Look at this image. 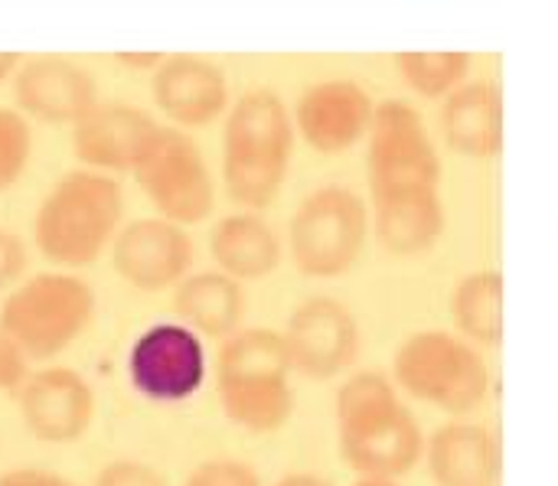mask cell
<instances>
[{"mask_svg":"<svg viewBox=\"0 0 558 486\" xmlns=\"http://www.w3.org/2000/svg\"><path fill=\"white\" fill-rule=\"evenodd\" d=\"M366 183L376 239L396 255H418L445 232L441 157L425 114L405 98H383L366 134Z\"/></svg>","mask_w":558,"mask_h":486,"instance_id":"6da1fadb","label":"cell"},{"mask_svg":"<svg viewBox=\"0 0 558 486\" xmlns=\"http://www.w3.org/2000/svg\"><path fill=\"white\" fill-rule=\"evenodd\" d=\"M337 441L360 477L399 481L425 458V435L399 386L360 369L337 389Z\"/></svg>","mask_w":558,"mask_h":486,"instance_id":"7a4b0ae2","label":"cell"},{"mask_svg":"<svg viewBox=\"0 0 558 486\" xmlns=\"http://www.w3.org/2000/svg\"><path fill=\"white\" fill-rule=\"evenodd\" d=\"M294 134V114L275 88H248L229 105L222 121V186L239 209L262 212L281 193Z\"/></svg>","mask_w":558,"mask_h":486,"instance_id":"3957f363","label":"cell"},{"mask_svg":"<svg viewBox=\"0 0 558 486\" xmlns=\"http://www.w3.org/2000/svg\"><path fill=\"white\" fill-rule=\"evenodd\" d=\"M124 226V190L118 177L75 167L39 199L33 216L36 248L59 268H85Z\"/></svg>","mask_w":558,"mask_h":486,"instance_id":"277c9868","label":"cell"},{"mask_svg":"<svg viewBox=\"0 0 558 486\" xmlns=\"http://www.w3.org/2000/svg\"><path fill=\"white\" fill-rule=\"evenodd\" d=\"M291 356L281 330L242 327L222 340L216 356V389L226 418L252 435H271L294 412Z\"/></svg>","mask_w":558,"mask_h":486,"instance_id":"5b68a950","label":"cell"},{"mask_svg":"<svg viewBox=\"0 0 558 486\" xmlns=\"http://www.w3.org/2000/svg\"><path fill=\"white\" fill-rule=\"evenodd\" d=\"M95 291L69 268H49L13 284L0 304V327L33 363H52L95 317Z\"/></svg>","mask_w":558,"mask_h":486,"instance_id":"8992f818","label":"cell"},{"mask_svg":"<svg viewBox=\"0 0 558 486\" xmlns=\"http://www.w3.org/2000/svg\"><path fill=\"white\" fill-rule=\"evenodd\" d=\"M392 382L418 402L451 418H464L484 405L490 369L471 340L454 330H418L405 337L392 356Z\"/></svg>","mask_w":558,"mask_h":486,"instance_id":"52a82bcc","label":"cell"},{"mask_svg":"<svg viewBox=\"0 0 558 486\" xmlns=\"http://www.w3.org/2000/svg\"><path fill=\"white\" fill-rule=\"evenodd\" d=\"M369 229L373 216L366 199L343 183H324L294 209L288 222V248L304 275L337 278L360 262Z\"/></svg>","mask_w":558,"mask_h":486,"instance_id":"ba28073f","label":"cell"},{"mask_svg":"<svg viewBox=\"0 0 558 486\" xmlns=\"http://www.w3.org/2000/svg\"><path fill=\"white\" fill-rule=\"evenodd\" d=\"M131 177L150 199L154 212L170 222H203L216 206V180L206 154L196 137L177 124H157Z\"/></svg>","mask_w":558,"mask_h":486,"instance_id":"9c48e42d","label":"cell"},{"mask_svg":"<svg viewBox=\"0 0 558 486\" xmlns=\"http://www.w3.org/2000/svg\"><path fill=\"white\" fill-rule=\"evenodd\" d=\"M124 369L141 399L177 405L193 399L206 382V343L186 324L160 320L134 337Z\"/></svg>","mask_w":558,"mask_h":486,"instance_id":"30bf717a","label":"cell"},{"mask_svg":"<svg viewBox=\"0 0 558 486\" xmlns=\"http://www.w3.org/2000/svg\"><path fill=\"white\" fill-rule=\"evenodd\" d=\"M281 337L294 373L307 379L340 376L356 360L360 350L356 314L330 294H314L301 301L291 311Z\"/></svg>","mask_w":558,"mask_h":486,"instance_id":"8fae6325","label":"cell"},{"mask_svg":"<svg viewBox=\"0 0 558 486\" xmlns=\"http://www.w3.org/2000/svg\"><path fill=\"white\" fill-rule=\"evenodd\" d=\"M16 409L36 441L72 445L95 422V389L78 369L46 363L16 392Z\"/></svg>","mask_w":558,"mask_h":486,"instance_id":"7c38bea8","label":"cell"},{"mask_svg":"<svg viewBox=\"0 0 558 486\" xmlns=\"http://www.w3.org/2000/svg\"><path fill=\"white\" fill-rule=\"evenodd\" d=\"M108 252L114 271L141 291L177 288L193 268V235L157 212L128 219Z\"/></svg>","mask_w":558,"mask_h":486,"instance_id":"4fadbf2b","label":"cell"},{"mask_svg":"<svg viewBox=\"0 0 558 486\" xmlns=\"http://www.w3.org/2000/svg\"><path fill=\"white\" fill-rule=\"evenodd\" d=\"M10 82H13L16 108L26 118H39L49 124L72 127L82 114H88L101 101L95 72L65 52L23 56Z\"/></svg>","mask_w":558,"mask_h":486,"instance_id":"5bb4252c","label":"cell"},{"mask_svg":"<svg viewBox=\"0 0 558 486\" xmlns=\"http://www.w3.org/2000/svg\"><path fill=\"white\" fill-rule=\"evenodd\" d=\"M373 95L356 78H320L311 82L294 105V127L298 134L320 154H337L353 147L369 134L376 114Z\"/></svg>","mask_w":558,"mask_h":486,"instance_id":"9a60e30c","label":"cell"},{"mask_svg":"<svg viewBox=\"0 0 558 486\" xmlns=\"http://www.w3.org/2000/svg\"><path fill=\"white\" fill-rule=\"evenodd\" d=\"M157 108L177 127H203L229 111L226 69L203 52H167L150 78Z\"/></svg>","mask_w":558,"mask_h":486,"instance_id":"2e32d148","label":"cell"},{"mask_svg":"<svg viewBox=\"0 0 558 486\" xmlns=\"http://www.w3.org/2000/svg\"><path fill=\"white\" fill-rule=\"evenodd\" d=\"M157 118L131 101H98L72 124V154L82 167L101 173H131Z\"/></svg>","mask_w":558,"mask_h":486,"instance_id":"e0dca14e","label":"cell"},{"mask_svg":"<svg viewBox=\"0 0 558 486\" xmlns=\"http://www.w3.org/2000/svg\"><path fill=\"white\" fill-rule=\"evenodd\" d=\"M432 481L438 486H497L504 454L497 435L468 418H451L425 441Z\"/></svg>","mask_w":558,"mask_h":486,"instance_id":"ac0fdd59","label":"cell"},{"mask_svg":"<svg viewBox=\"0 0 558 486\" xmlns=\"http://www.w3.org/2000/svg\"><path fill=\"white\" fill-rule=\"evenodd\" d=\"M504 92L490 78H468L441 105L445 141L468 157H494L504 147Z\"/></svg>","mask_w":558,"mask_h":486,"instance_id":"d6986e66","label":"cell"},{"mask_svg":"<svg viewBox=\"0 0 558 486\" xmlns=\"http://www.w3.org/2000/svg\"><path fill=\"white\" fill-rule=\"evenodd\" d=\"M281 235L278 229L252 209H232L219 216L209 229V255L219 271L235 281H255L278 268L281 262Z\"/></svg>","mask_w":558,"mask_h":486,"instance_id":"ffe728a7","label":"cell"},{"mask_svg":"<svg viewBox=\"0 0 558 486\" xmlns=\"http://www.w3.org/2000/svg\"><path fill=\"white\" fill-rule=\"evenodd\" d=\"M173 311L177 320L186 324L193 333L209 340H226L235 330H242V314H245L242 281H235L219 268L190 271L173 288Z\"/></svg>","mask_w":558,"mask_h":486,"instance_id":"44dd1931","label":"cell"},{"mask_svg":"<svg viewBox=\"0 0 558 486\" xmlns=\"http://www.w3.org/2000/svg\"><path fill=\"white\" fill-rule=\"evenodd\" d=\"M504 275L497 268H477L464 275L451 294V314L458 333L474 347H497L504 340Z\"/></svg>","mask_w":558,"mask_h":486,"instance_id":"7402d4cb","label":"cell"},{"mask_svg":"<svg viewBox=\"0 0 558 486\" xmlns=\"http://www.w3.org/2000/svg\"><path fill=\"white\" fill-rule=\"evenodd\" d=\"M392 62L396 72L428 98H448L471 72V52L464 49H402Z\"/></svg>","mask_w":558,"mask_h":486,"instance_id":"603a6c76","label":"cell"},{"mask_svg":"<svg viewBox=\"0 0 558 486\" xmlns=\"http://www.w3.org/2000/svg\"><path fill=\"white\" fill-rule=\"evenodd\" d=\"M33 157V127L20 108L0 105V190L13 186Z\"/></svg>","mask_w":558,"mask_h":486,"instance_id":"cb8c5ba5","label":"cell"},{"mask_svg":"<svg viewBox=\"0 0 558 486\" xmlns=\"http://www.w3.org/2000/svg\"><path fill=\"white\" fill-rule=\"evenodd\" d=\"M183 486H262V477L252 464L235 458H213L190 471Z\"/></svg>","mask_w":558,"mask_h":486,"instance_id":"d4e9b609","label":"cell"},{"mask_svg":"<svg viewBox=\"0 0 558 486\" xmlns=\"http://www.w3.org/2000/svg\"><path fill=\"white\" fill-rule=\"evenodd\" d=\"M92 486H170L167 477L147 464V461H137V458H114L108 461L98 474Z\"/></svg>","mask_w":558,"mask_h":486,"instance_id":"484cf974","label":"cell"},{"mask_svg":"<svg viewBox=\"0 0 558 486\" xmlns=\"http://www.w3.org/2000/svg\"><path fill=\"white\" fill-rule=\"evenodd\" d=\"M33 360L26 356V350L0 327V392H20L23 382L29 379L33 373Z\"/></svg>","mask_w":558,"mask_h":486,"instance_id":"4316f807","label":"cell"},{"mask_svg":"<svg viewBox=\"0 0 558 486\" xmlns=\"http://www.w3.org/2000/svg\"><path fill=\"white\" fill-rule=\"evenodd\" d=\"M26 262H29V258H26L23 239H20L13 229L0 226V291H10L13 284L23 281Z\"/></svg>","mask_w":558,"mask_h":486,"instance_id":"83f0119b","label":"cell"},{"mask_svg":"<svg viewBox=\"0 0 558 486\" xmlns=\"http://www.w3.org/2000/svg\"><path fill=\"white\" fill-rule=\"evenodd\" d=\"M0 486H78L75 481L43 467H10L0 474Z\"/></svg>","mask_w":558,"mask_h":486,"instance_id":"f1b7e54d","label":"cell"},{"mask_svg":"<svg viewBox=\"0 0 558 486\" xmlns=\"http://www.w3.org/2000/svg\"><path fill=\"white\" fill-rule=\"evenodd\" d=\"M163 56H167V52H160V49H118V52H114V62L124 65V69L150 72V75H154V72L160 69Z\"/></svg>","mask_w":558,"mask_h":486,"instance_id":"f546056e","label":"cell"},{"mask_svg":"<svg viewBox=\"0 0 558 486\" xmlns=\"http://www.w3.org/2000/svg\"><path fill=\"white\" fill-rule=\"evenodd\" d=\"M271 486H333L327 477L320 474H307V471H294V474H284L281 481H275Z\"/></svg>","mask_w":558,"mask_h":486,"instance_id":"4dcf8cb0","label":"cell"},{"mask_svg":"<svg viewBox=\"0 0 558 486\" xmlns=\"http://www.w3.org/2000/svg\"><path fill=\"white\" fill-rule=\"evenodd\" d=\"M20 62H23V52L0 49V82L13 78V75H16V69H20Z\"/></svg>","mask_w":558,"mask_h":486,"instance_id":"1f68e13d","label":"cell"},{"mask_svg":"<svg viewBox=\"0 0 558 486\" xmlns=\"http://www.w3.org/2000/svg\"><path fill=\"white\" fill-rule=\"evenodd\" d=\"M353 486H399L396 481H379V477H360Z\"/></svg>","mask_w":558,"mask_h":486,"instance_id":"d6a6232c","label":"cell"}]
</instances>
